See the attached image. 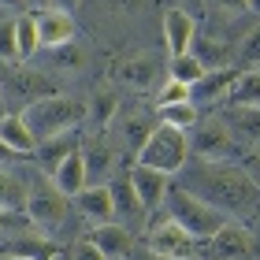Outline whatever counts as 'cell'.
Segmentation results:
<instances>
[{"label":"cell","mask_w":260,"mask_h":260,"mask_svg":"<svg viewBox=\"0 0 260 260\" xmlns=\"http://www.w3.org/2000/svg\"><path fill=\"white\" fill-rule=\"evenodd\" d=\"M0 260H19V256H0Z\"/></svg>","instance_id":"44"},{"label":"cell","mask_w":260,"mask_h":260,"mask_svg":"<svg viewBox=\"0 0 260 260\" xmlns=\"http://www.w3.org/2000/svg\"><path fill=\"white\" fill-rule=\"evenodd\" d=\"M212 4H219L223 11H231V15H238V11H249V0H212Z\"/></svg>","instance_id":"38"},{"label":"cell","mask_w":260,"mask_h":260,"mask_svg":"<svg viewBox=\"0 0 260 260\" xmlns=\"http://www.w3.org/2000/svg\"><path fill=\"white\" fill-rule=\"evenodd\" d=\"M205 60H201L197 52H182V56H171V63H168V78H175V82H182V86H197L201 78H205Z\"/></svg>","instance_id":"21"},{"label":"cell","mask_w":260,"mask_h":260,"mask_svg":"<svg viewBox=\"0 0 260 260\" xmlns=\"http://www.w3.org/2000/svg\"><path fill=\"white\" fill-rule=\"evenodd\" d=\"M22 212H26V223L38 227V234L52 238V234L63 227V219H67V197L56 190V186H38V190H30Z\"/></svg>","instance_id":"7"},{"label":"cell","mask_w":260,"mask_h":260,"mask_svg":"<svg viewBox=\"0 0 260 260\" xmlns=\"http://www.w3.org/2000/svg\"><path fill=\"white\" fill-rule=\"evenodd\" d=\"M34 4H41V0H34Z\"/></svg>","instance_id":"45"},{"label":"cell","mask_w":260,"mask_h":260,"mask_svg":"<svg viewBox=\"0 0 260 260\" xmlns=\"http://www.w3.org/2000/svg\"><path fill=\"white\" fill-rule=\"evenodd\" d=\"M223 123L231 126V134L242 145H249V149L260 145V104H227Z\"/></svg>","instance_id":"13"},{"label":"cell","mask_w":260,"mask_h":260,"mask_svg":"<svg viewBox=\"0 0 260 260\" xmlns=\"http://www.w3.org/2000/svg\"><path fill=\"white\" fill-rule=\"evenodd\" d=\"M4 104H8V97H4V86H0V115H4L8 108H4Z\"/></svg>","instance_id":"42"},{"label":"cell","mask_w":260,"mask_h":260,"mask_svg":"<svg viewBox=\"0 0 260 260\" xmlns=\"http://www.w3.org/2000/svg\"><path fill=\"white\" fill-rule=\"evenodd\" d=\"M156 126H160V123H152L145 112H134V115H130V119L123 123V138L130 141V149H141V145L149 141V134H152Z\"/></svg>","instance_id":"29"},{"label":"cell","mask_w":260,"mask_h":260,"mask_svg":"<svg viewBox=\"0 0 260 260\" xmlns=\"http://www.w3.org/2000/svg\"><path fill=\"white\" fill-rule=\"evenodd\" d=\"M26 182L19 179V175H11V171H0V208H8V212H22L26 208Z\"/></svg>","instance_id":"23"},{"label":"cell","mask_w":260,"mask_h":260,"mask_svg":"<svg viewBox=\"0 0 260 260\" xmlns=\"http://www.w3.org/2000/svg\"><path fill=\"white\" fill-rule=\"evenodd\" d=\"M71 201H75V208L93 223V227H97V223H112V219H115V205H112V190H108V182L86 186V190H78Z\"/></svg>","instance_id":"12"},{"label":"cell","mask_w":260,"mask_h":260,"mask_svg":"<svg viewBox=\"0 0 260 260\" xmlns=\"http://www.w3.org/2000/svg\"><path fill=\"white\" fill-rule=\"evenodd\" d=\"M223 101L227 104H260V75L256 71H242L238 82L231 86V93Z\"/></svg>","instance_id":"26"},{"label":"cell","mask_w":260,"mask_h":260,"mask_svg":"<svg viewBox=\"0 0 260 260\" xmlns=\"http://www.w3.org/2000/svg\"><path fill=\"white\" fill-rule=\"evenodd\" d=\"M238 67H242V71H245V67H260V26H256V30H249V34L242 38Z\"/></svg>","instance_id":"33"},{"label":"cell","mask_w":260,"mask_h":260,"mask_svg":"<svg viewBox=\"0 0 260 260\" xmlns=\"http://www.w3.org/2000/svg\"><path fill=\"white\" fill-rule=\"evenodd\" d=\"M86 242H93L97 249L108 256V260H123V256H130V249H134V234H130L123 223H97L89 234H86Z\"/></svg>","instance_id":"11"},{"label":"cell","mask_w":260,"mask_h":260,"mask_svg":"<svg viewBox=\"0 0 260 260\" xmlns=\"http://www.w3.org/2000/svg\"><path fill=\"white\" fill-rule=\"evenodd\" d=\"M82 156H86V175H89V179H97V182L115 168V149L104 145V141H97V145H89V149H82Z\"/></svg>","instance_id":"24"},{"label":"cell","mask_w":260,"mask_h":260,"mask_svg":"<svg viewBox=\"0 0 260 260\" xmlns=\"http://www.w3.org/2000/svg\"><path fill=\"white\" fill-rule=\"evenodd\" d=\"M256 249V238L249 227H242V223H223V227L212 234V238H205V253L208 260H249Z\"/></svg>","instance_id":"8"},{"label":"cell","mask_w":260,"mask_h":260,"mask_svg":"<svg viewBox=\"0 0 260 260\" xmlns=\"http://www.w3.org/2000/svg\"><path fill=\"white\" fill-rule=\"evenodd\" d=\"M52 63L67 67V71H78L82 63H86V52H82L78 41H67V45H60V49H52Z\"/></svg>","instance_id":"32"},{"label":"cell","mask_w":260,"mask_h":260,"mask_svg":"<svg viewBox=\"0 0 260 260\" xmlns=\"http://www.w3.org/2000/svg\"><path fill=\"white\" fill-rule=\"evenodd\" d=\"M52 8H60V11H75L78 8V0H49Z\"/></svg>","instance_id":"41"},{"label":"cell","mask_w":260,"mask_h":260,"mask_svg":"<svg viewBox=\"0 0 260 260\" xmlns=\"http://www.w3.org/2000/svg\"><path fill=\"white\" fill-rule=\"evenodd\" d=\"M0 141H4L11 152H19L22 160L34 156V149H38V138L30 134L22 112H4V115H0Z\"/></svg>","instance_id":"18"},{"label":"cell","mask_w":260,"mask_h":260,"mask_svg":"<svg viewBox=\"0 0 260 260\" xmlns=\"http://www.w3.org/2000/svg\"><path fill=\"white\" fill-rule=\"evenodd\" d=\"M126 179L134 186V193L141 201V212H156L168 197V186H171V175H164L156 168H145V164H130L126 168Z\"/></svg>","instance_id":"9"},{"label":"cell","mask_w":260,"mask_h":260,"mask_svg":"<svg viewBox=\"0 0 260 260\" xmlns=\"http://www.w3.org/2000/svg\"><path fill=\"white\" fill-rule=\"evenodd\" d=\"M38 45L41 49H60V45L75 41V19H71V11H60V8H41L38 15Z\"/></svg>","instance_id":"10"},{"label":"cell","mask_w":260,"mask_h":260,"mask_svg":"<svg viewBox=\"0 0 260 260\" xmlns=\"http://www.w3.org/2000/svg\"><path fill=\"white\" fill-rule=\"evenodd\" d=\"M164 212H168V219H175L182 231H190L193 238H212L227 216H223L219 208H212L208 201H201L190 186H168V197H164Z\"/></svg>","instance_id":"3"},{"label":"cell","mask_w":260,"mask_h":260,"mask_svg":"<svg viewBox=\"0 0 260 260\" xmlns=\"http://www.w3.org/2000/svg\"><path fill=\"white\" fill-rule=\"evenodd\" d=\"M193 38H197L193 15H190V11H182V8H171L168 15H164V41H168V52H171V56L190 52Z\"/></svg>","instance_id":"14"},{"label":"cell","mask_w":260,"mask_h":260,"mask_svg":"<svg viewBox=\"0 0 260 260\" xmlns=\"http://www.w3.org/2000/svg\"><path fill=\"white\" fill-rule=\"evenodd\" d=\"M30 4V0H0V8H8V11H15V15H19V11L22 8H26Z\"/></svg>","instance_id":"39"},{"label":"cell","mask_w":260,"mask_h":260,"mask_svg":"<svg viewBox=\"0 0 260 260\" xmlns=\"http://www.w3.org/2000/svg\"><path fill=\"white\" fill-rule=\"evenodd\" d=\"M160 123H168L175 130H193L197 126V104L193 101H179V104H160Z\"/></svg>","instance_id":"25"},{"label":"cell","mask_w":260,"mask_h":260,"mask_svg":"<svg viewBox=\"0 0 260 260\" xmlns=\"http://www.w3.org/2000/svg\"><path fill=\"white\" fill-rule=\"evenodd\" d=\"M201 238H193L190 231H182L175 219L168 216H152L149 219V249L160 260H197L201 256Z\"/></svg>","instance_id":"6"},{"label":"cell","mask_w":260,"mask_h":260,"mask_svg":"<svg viewBox=\"0 0 260 260\" xmlns=\"http://www.w3.org/2000/svg\"><path fill=\"white\" fill-rule=\"evenodd\" d=\"M156 71H160L156 56H152V52H138V56H130L115 75H119V82L130 86V89H149L152 82H156Z\"/></svg>","instance_id":"19"},{"label":"cell","mask_w":260,"mask_h":260,"mask_svg":"<svg viewBox=\"0 0 260 260\" xmlns=\"http://www.w3.org/2000/svg\"><path fill=\"white\" fill-rule=\"evenodd\" d=\"M15 41H19V60H30V56L41 49V45H38V22H34V15H15Z\"/></svg>","instance_id":"28"},{"label":"cell","mask_w":260,"mask_h":260,"mask_svg":"<svg viewBox=\"0 0 260 260\" xmlns=\"http://www.w3.org/2000/svg\"><path fill=\"white\" fill-rule=\"evenodd\" d=\"M0 256H19V260H60V245L45 234H34V238H15L8 242Z\"/></svg>","instance_id":"20"},{"label":"cell","mask_w":260,"mask_h":260,"mask_svg":"<svg viewBox=\"0 0 260 260\" xmlns=\"http://www.w3.org/2000/svg\"><path fill=\"white\" fill-rule=\"evenodd\" d=\"M19 60V41H15V15L0 19V63H15Z\"/></svg>","instance_id":"30"},{"label":"cell","mask_w":260,"mask_h":260,"mask_svg":"<svg viewBox=\"0 0 260 260\" xmlns=\"http://www.w3.org/2000/svg\"><path fill=\"white\" fill-rule=\"evenodd\" d=\"M8 160H22V156H19V152H11L4 141H0V164H8Z\"/></svg>","instance_id":"40"},{"label":"cell","mask_w":260,"mask_h":260,"mask_svg":"<svg viewBox=\"0 0 260 260\" xmlns=\"http://www.w3.org/2000/svg\"><path fill=\"white\" fill-rule=\"evenodd\" d=\"M75 260H108V256H104V253H101L93 242H86V238H82V242L75 245Z\"/></svg>","instance_id":"35"},{"label":"cell","mask_w":260,"mask_h":260,"mask_svg":"<svg viewBox=\"0 0 260 260\" xmlns=\"http://www.w3.org/2000/svg\"><path fill=\"white\" fill-rule=\"evenodd\" d=\"M245 171H249V175H253V182L260 186V145L249 152V160H245Z\"/></svg>","instance_id":"37"},{"label":"cell","mask_w":260,"mask_h":260,"mask_svg":"<svg viewBox=\"0 0 260 260\" xmlns=\"http://www.w3.org/2000/svg\"><path fill=\"white\" fill-rule=\"evenodd\" d=\"M19 223H26V219H19V212L0 208V234H4V231H11V227H19Z\"/></svg>","instance_id":"36"},{"label":"cell","mask_w":260,"mask_h":260,"mask_svg":"<svg viewBox=\"0 0 260 260\" xmlns=\"http://www.w3.org/2000/svg\"><path fill=\"white\" fill-rule=\"evenodd\" d=\"M115 108H119V101H115V93L101 89V93H97V101H93V108H89V115H93V119H97V130H104V126L112 123Z\"/></svg>","instance_id":"31"},{"label":"cell","mask_w":260,"mask_h":260,"mask_svg":"<svg viewBox=\"0 0 260 260\" xmlns=\"http://www.w3.org/2000/svg\"><path fill=\"white\" fill-rule=\"evenodd\" d=\"M193 193L208 201L212 208H219L223 216H245L256 208L260 186L245 168H231V164H205L193 175Z\"/></svg>","instance_id":"1"},{"label":"cell","mask_w":260,"mask_h":260,"mask_svg":"<svg viewBox=\"0 0 260 260\" xmlns=\"http://www.w3.org/2000/svg\"><path fill=\"white\" fill-rule=\"evenodd\" d=\"M108 190H112L115 216H134V212H141V201H138V193H134V186H130L126 175H123V179H112Z\"/></svg>","instance_id":"27"},{"label":"cell","mask_w":260,"mask_h":260,"mask_svg":"<svg viewBox=\"0 0 260 260\" xmlns=\"http://www.w3.org/2000/svg\"><path fill=\"white\" fill-rule=\"evenodd\" d=\"M179 101H190V86H182V82L168 78V82H164V86H160L156 108H160V104H179Z\"/></svg>","instance_id":"34"},{"label":"cell","mask_w":260,"mask_h":260,"mask_svg":"<svg viewBox=\"0 0 260 260\" xmlns=\"http://www.w3.org/2000/svg\"><path fill=\"white\" fill-rule=\"evenodd\" d=\"M71 149H78V145L71 141V134H63V138H49V141H38L34 156H38V164H41V168L52 175V171H56V168L63 164V156H67Z\"/></svg>","instance_id":"22"},{"label":"cell","mask_w":260,"mask_h":260,"mask_svg":"<svg viewBox=\"0 0 260 260\" xmlns=\"http://www.w3.org/2000/svg\"><path fill=\"white\" fill-rule=\"evenodd\" d=\"M249 11H256V15H260V0H249Z\"/></svg>","instance_id":"43"},{"label":"cell","mask_w":260,"mask_h":260,"mask_svg":"<svg viewBox=\"0 0 260 260\" xmlns=\"http://www.w3.org/2000/svg\"><path fill=\"white\" fill-rule=\"evenodd\" d=\"M52 186L60 190L63 197H75L78 190H86L89 186V175H86V156H82V149H71L63 164L52 171Z\"/></svg>","instance_id":"17"},{"label":"cell","mask_w":260,"mask_h":260,"mask_svg":"<svg viewBox=\"0 0 260 260\" xmlns=\"http://www.w3.org/2000/svg\"><path fill=\"white\" fill-rule=\"evenodd\" d=\"M190 152L193 156H201L205 164H231V160H238V152H242V141L231 134V126L219 119H205L190 130Z\"/></svg>","instance_id":"5"},{"label":"cell","mask_w":260,"mask_h":260,"mask_svg":"<svg viewBox=\"0 0 260 260\" xmlns=\"http://www.w3.org/2000/svg\"><path fill=\"white\" fill-rule=\"evenodd\" d=\"M8 89H11V97L22 101V108L34 101H41V97H49L52 93V82L41 75V71H26V67H11V75H8Z\"/></svg>","instance_id":"15"},{"label":"cell","mask_w":260,"mask_h":260,"mask_svg":"<svg viewBox=\"0 0 260 260\" xmlns=\"http://www.w3.org/2000/svg\"><path fill=\"white\" fill-rule=\"evenodd\" d=\"M242 75V67H219V71H205V78L197 82V86L190 89V101L197 104H212V101H223L231 93V86L238 82Z\"/></svg>","instance_id":"16"},{"label":"cell","mask_w":260,"mask_h":260,"mask_svg":"<svg viewBox=\"0 0 260 260\" xmlns=\"http://www.w3.org/2000/svg\"><path fill=\"white\" fill-rule=\"evenodd\" d=\"M89 115V104L78 101V97H67V93H49V97L34 101L22 108V119H26L30 134L38 141H49V138H63L71 130H78Z\"/></svg>","instance_id":"2"},{"label":"cell","mask_w":260,"mask_h":260,"mask_svg":"<svg viewBox=\"0 0 260 260\" xmlns=\"http://www.w3.org/2000/svg\"><path fill=\"white\" fill-rule=\"evenodd\" d=\"M186 156H190V138L186 130H175L168 123H160L156 130L149 134V141L138 149V164L145 168H156L164 175H175L186 168Z\"/></svg>","instance_id":"4"}]
</instances>
